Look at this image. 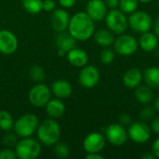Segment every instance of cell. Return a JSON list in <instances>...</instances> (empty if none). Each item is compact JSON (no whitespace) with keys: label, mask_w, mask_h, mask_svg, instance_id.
Masks as SVG:
<instances>
[{"label":"cell","mask_w":159,"mask_h":159,"mask_svg":"<svg viewBox=\"0 0 159 159\" xmlns=\"http://www.w3.org/2000/svg\"><path fill=\"white\" fill-rule=\"evenodd\" d=\"M119 7L125 14H131L139 7V0H119Z\"/></svg>","instance_id":"4316f807"},{"label":"cell","mask_w":159,"mask_h":159,"mask_svg":"<svg viewBox=\"0 0 159 159\" xmlns=\"http://www.w3.org/2000/svg\"><path fill=\"white\" fill-rule=\"evenodd\" d=\"M15 154L20 159H34L41 154V145L34 139L22 138L21 141L16 143Z\"/></svg>","instance_id":"277c9868"},{"label":"cell","mask_w":159,"mask_h":159,"mask_svg":"<svg viewBox=\"0 0 159 159\" xmlns=\"http://www.w3.org/2000/svg\"><path fill=\"white\" fill-rule=\"evenodd\" d=\"M55 43L58 48V53L61 56H63L71 49L75 48L76 46V39L69 32H60L58 33Z\"/></svg>","instance_id":"9a60e30c"},{"label":"cell","mask_w":159,"mask_h":159,"mask_svg":"<svg viewBox=\"0 0 159 159\" xmlns=\"http://www.w3.org/2000/svg\"><path fill=\"white\" fill-rule=\"evenodd\" d=\"M18 48L16 35L8 30H0V52L5 55L13 54Z\"/></svg>","instance_id":"4fadbf2b"},{"label":"cell","mask_w":159,"mask_h":159,"mask_svg":"<svg viewBox=\"0 0 159 159\" xmlns=\"http://www.w3.org/2000/svg\"><path fill=\"white\" fill-rule=\"evenodd\" d=\"M23 8L30 14H37L43 10V0H22Z\"/></svg>","instance_id":"d4e9b609"},{"label":"cell","mask_w":159,"mask_h":159,"mask_svg":"<svg viewBox=\"0 0 159 159\" xmlns=\"http://www.w3.org/2000/svg\"><path fill=\"white\" fill-rule=\"evenodd\" d=\"M55 2L53 0H44L43 1V9L46 11H52L55 8Z\"/></svg>","instance_id":"e575fe53"},{"label":"cell","mask_w":159,"mask_h":159,"mask_svg":"<svg viewBox=\"0 0 159 159\" xmlns=\"http://www.w3.org/2000/svg\"><path fill=\"white\" fill-rule=\"evenodd\" d=\"M139 47L146 52H151L155 50L158 47V36L150 31L143 33L140 36L139 40Z\"/></svg>","instance_id":"ac0fdd59"},{"label":"cell","mask_w":159,"mask_h":159,"mask_svg":"<svg viewBox=\"0 0 159 159\" xmlns=\"http://www.w3.org/2000/svg\"><path fill=\"white\" fill-rule=\"evenodd\" d=\"M155 110H157L159 113V96H157V98L155 101Z\"/></svg>","instance_id":"7bdbcfd3"},{"label":"cell","mask_w":159,"mask_h":159,"mask_svg":"<svg viewBox=\"0 0 159 159\" xmlns=\"http://www.w3.org/2000/svg\"><path fill=\"white\" fill-rule=\"evenodd\" d=\"M143 74L146 85L152 89H159V67H148Z\"/></svg>","instance_id":"cb8c5ba5"},{"label":"cell","mask_w":159,"mask_h":159,"mask_svg":"<svg viewBox=\"0 0 159 159\" xmlns=\"http://www.w3.org/2000/svg\"><path fill=\"white\" fill-rule=\"evenodd\" d=\"M69 21H70L69 13L62 8H58L53 10L50 16L51 27L57 33L65 31L68 28Z\"/></svg>","instance_id":"2e32d148"},{"label":"cell","mask_w":159,"mask_h":159,"mask_svg":"<svg viewBox=\"0 0 159 159\" xmlns=\"http://www.w3.org/2000/svg\"><path fill=\"white\" fill-rule=\"evenodd\" d=\"M135 99L142 104H148L154 100V92L148 85H139L134 90Z\"/></svg>","instance_id":"7402d4cb"},{"label":"cell","mask_w":159,"mask_h":159,"mask_svg":"<svg viewBox=\"0 0 159 159\" xmlns=\"http://www.w3.org/2000/svg\"><path fill=\"white\" fill-rule=\"evenodd\" d=\"M51 89L45 84L34 86L28 94L29 102L35 107H44L51 99Z\"/></svg>","instance_id":"9c48e42d"},{"label":"cell","mask_w":159,"mask_h":159,"mask_svg":"<svg viewBox=\"0 0 159 159\" xmlns=\"http://www.w3.org/2000/svg\"><path fill=\"white\" fill-rule=\"evenodd\" d=\"M94 40L101 47H110L114 44L115 36L109 29H100L94 32Z\"/></svg>","instance_id":"603a6c76"},{"label":"cell","mask_w":159,"mask_h":159,"mask_svg":"<svg viewBox=\"0 0 159 159\" xmlns=\"http://www.w3.org/2000/svg\"><path fill=\"white\" fill-rule=\"evenodd\" d=\"M143 159H155L157 158L156 156L154 155V153H149V154H145L142 157Z\"/></svg>","instance_id":"b9f144b4"},{"label":"cell","mask_w":159,"mask_h":159,"mask_svg":"<svg viewBox=\"0 0 159 159\" xmlns=\"http://www.w3.org/2000/svg\"><path fill=\"white\" fill-rule=\"evenodd\" d=\"M86 12L94 21H101L105 19L107 6L103 0H89L86 7Z\"/></svg>","instance_id":"5bb4252c"},{"label":"cell","mask_w":159,"mask_h":159,"mask_svg":"<svg viewBox=\"0 0 159 159\" xmlns=\"http://www.w3.org/2000/svg\"><path fill=\"white\" fill-rule=\"evenodd\" d=\"M114 49L120 56H131L139 48L138 40L130 34H121L114 41Z\"/></svg>","instance_id":"52a82bcc"},{"label":"cell","mask_w":159,"mask_h":159,"mask_svg":"<svg viewBox=\"0 0 159 159\" xmlns=\"http://www.w3.org/2000/svg\"><path fill=\"white\" fill-rule=\"evenodd\" d=\"M155 115H156V111L154 108H152L151 106H147V107H144L141 110L140 112V119L142 121H150L152 120L154 117H155Z\"/></svg>","instance_id":"4dcf8cb0"},{"label":"cell","mask_w":159,"mask_h":159,"mask_svg":"<svg viewBox=\"0 0 159 159\" xmlns=\"http://www.w3.org/2000/svg\"><path fill=\"white\" fill-rule=\"evenodd\" d=\"M17 157L15 151L6 148L0 151V159H15Z\"/></svg>","instance_id":"1f68e13d"},{"label":"cell","mask_w":159,"mask_h":159,"mask_svg":"<svg viewBox=\"0 0 159 159\" xmlns=\"http://www.w3.org/2000/svg\"><path fill=\"white\" fill-rule=\"evenodd\" d=\"M151 128L144 121L131 122L128 129V135L136 143H144L151 138Z\"/></svg>","instance_id":"ba28073f"},{"label":"cell","mask_w":159,"mask_h":159,"mask_svg":"<svg viewBox=\"0 0 159 159\" xmlns=\"http://www.w3.org/2000/svg\"><path fill=\"white\" fill-rule=\"evenodd\" d=\"M38 118L34 114H25L14 122L13 129L17 136L20 138L31 137L37 129Z\"/></svg>","instance_id":"3957f363"},{"label":"cell","mask_w":159,"mask_h":159,"mask_svg":"<svg viewBox=\"0 0 159 159\" xmlns=\"http://www.w3.org/2000/svg\"><path fill=\"white\" fill-rule=\"evenodd\" d=\"M72 85L66 80H56L51 84V92L59 99H66L72 94Z\"/></svg>","instance_id":"ffe728a7"},{"label":"cell","mask_w":159,"mask_h":159,"mask_svg":"<svg viewBox=\"0 0 159 159\" xmlns=\"http://www.w3.org/2000/svg\"><path fill=\"white\" fill-rule=\"evenodd\" d=\"M67 60L73 66L75 67H83L89 61V55L88 53L80 48H73L67 53Z\"/></svg>","instance_id":"d6986e66"},{"label":"cell","mask_w":159,"mask_h":159,"mask_svg":"<svg viewBox=\"0 0 159 159\" xmlns=\"http://www.w3.org/2000/svg\"><path fill=\"white\" fill-rule=\"evenodd\" d=\"M87 159H103V157L100 153H88L86 156Z\"/></svg>","instance_id":"ab89813d"},{"label":"cell","mask_w":159,"mask_h":159,"mask_svg":"<svg viewBox=\"0 0 159 159\" xmlns=\"http://www.w3.org/2000/svg\"><path fill=\"white\" fill-rule=\"evenodd\" d=\"M67 29L76 41H87L94 34V20L87 12H77L70 18Z\"/></svg>","instance_id":"6da1fadb"},{"label":"cell","mask_w":159,"mask_h":159,"mask_svg":"<svg viewBox=\"0 0 159 159\" xmlns=\"http://www.w3.org/2000/svg\"><path fill=\"white\" fill-rule=\"evenodd\" d=\"M105 138L112 145L119 147L126 143L129 138L128 130L120 123L111 124L105 129Z\"/></svg>","instance_id":"30bf717a"},{"label":"cell","mask_w":159,"mask_h":159,"mask_svg":"<svg viewBox=\"0 0 159 159\" xmlns=\"http://www.w3.org/2000/svg\"><path fill=\"white\" fill-rule=\"evenodd\" d=\"M14 120L11 115L7 111H0V129L4 131H9L13 129Z\"/></svg>","instance_id":"484cf974"},{"label":"cell","mask_w":159,"mask_h":159,"mask_svg":"<svg viewBox=\"0 0 159 159\" xmlns=\"http://www.w3.org/2000/svg\"><path fill=\"white\" fill-rule=\"evenodd\" d=\"M106 143V138L100 132H91L83 141V148L87 153H100Z\"/></svg>","instance_id":"7c38bea8"},{"label":"cell","mask_w":159,"mask_h":159,"mask_svg":"<svg viewBox=\"0 0 159 159\" xmlns=\"http://www.w3.org/2000/svg\"><path fill=\"white\" fill-rule=\"evenodd\" d=\"M46 111L51 118H60L65 113V105L59 98L50 99L46 104Z\"/></svg>","instance_id":"44dd1931"},{"label":"cell","mask_w":159,"mask_h":159,"mask_svg":"<svg viewBox=\"0 0 159 159\" xmlns=\"http://www.w3.org/2000/svg\"><path fill=\"white\" fill-rule=\"evenodd\" d=\"M107 7H110L111 9L116 8L119 5V0H104Z\"/></svg>","instance_id":"74e56055"},{"label":"cell","mask_w":159,"mask_h":159,"mask_svg":"<svg viewBox=\"0 0 159 159\" xmlns=\"http://www.w3.org/2000/svg\"><path fill=\"white\" fill-rule=\"evenodd\" d=\"M153 0H139V2H141V3H143V4H148V3H150V2H152Z\"/></svg>","instance_id":"ee69618b"},{"label":"cell","mask_w":159,"mask_h":159,"mask_svg":"<svg viewBox=\"0 0 159 159\" xmlns=\"http://www.w3.org/2000/svg\"><path fill=\"white\" fill-rule=\"evenodd\" d=\"M54 153L59 158H66L70 156V148L64 143H57L54 146Z\"/></svg>","instance_id":"f1b7e54d"},{"label":"cell","mask_w":159,"mask_h":159,"mask_svg":"<svg viewBox=\"0 0 159 159\" xmlns=\"http://www.w3.org/2000/svg\"><path fill=\"white\" fill-rule=\"evenodd\" d=\"M76 0H59L60 5L63 7H72L75 4Z\"/></svg>","instance_id":"8d00e7d4"},{"label":"cell","mask_w":159,"mask_h":159,"mask_svg":"<svg viewBox=\"0 0 159 159\" xmlns=\"http://www.w3.org/2000/svg\"><path fill=\"white\" fill-rule=\"evenodd\" d=\"M153 29H154V33L159 37V16L157 17V19L155 20L154 23H153Z\"/></svg>","instance_id":"60d3db41"},{"label":"cell","mask_w":159,"mask_h":159,"mask_svg":"<svg viewBox=\"0 0 159 159\" xmlns=\"http://www.w3.org/2000/svg\"><path fill=\"white\" fill-rule=\"evenodd\" d=\"M104 20L107 28L116 34H124L129 26L128 18L120 9L113 8L112 10L107 12Z\"/></svg>","instance_id":"5b68a950"},{"label":"cell","mask_w":159,"mask_h":159,"mask_svg":"<svg viewBox=\"0 0 159 159\" xmlns=\"http://www.w3.org/2000/svg\"><path fill=\"white\" fill-rule=\"evenodd\" d=\"M3 142L7 146H13L14 144H16V138L14 135L8 134V135H6L4 137Z\"/></svg>","instance_id":"d590c367"},{"label":"cell","mask_w":159,"mask_h":159,"mask_svg":"<svg viewBox=\"0 0 159 159\" xmlns=\"http://www.w3.org/2000/svg\"><path fill=\"white\" fill-rule=\"evenodd\" d=\"M152 149H153V153L154 155L156 156L157 158H159V138H157L154 143H153V146H152Z\"/></svg>","instance_id":"f35d334b"},{"label":"cell","mask_w":159,"mask_h":159,"mask_svg":"<svg viewBox=\"0 0 159 159\" xmlns=\"http://www.w3.org/2000/svg\"><path fill=\"white\" fill-rule=\"evenodd\" d=\"M151 130L159 135V116H155L153 119H152V122H151Z\"/></svg>","instance_id":"836d02e7"},{"label":"cell","mask_w":159,"mask_h":159,"mask_svg":"<svg viewBox=\"0 0 159 159\" xmlns=\"http://www.w3.org/2000/svg\"><path fill=\"white\" fill-rule=\"evenodd\" d=\"M118 120H119V123L122 124L123 126L124 125H129L131 123V116L127 113H123L119 116Z\"/></svg>","instance_id":"d6a6232c"},{"label":"cell","mask_w":159,"mask_h":159,"mask_svg":"<svg viewBox=\"0 0 159 159\" xmlns=\"http://www.w3.org/2000/svg\"><path fill=\"white\" fill-rule=\"evenodd\" d=\"M129 26L132 31L143 34L150 31L153 26V19L151 15L143 10H136L128 18Z\"/></svg>","instance_id":"8992f818"},{"label":"cell","mask_w":159,"mask_h":159,"mask_svg":"<svg viewBox=\"0 0 159 159\" xmlns=\"http://www.w3.org/2000/svg\"><path fill=\"white\" fill-rule=\"evenodd\" d=\"M38 140L46 146L55 145L61 137V127L53 118L43 121L36 129Z\"/></svg>","instance_id":"7a4b0ae2"},{"label":"cell","mask_w":159,"mask_h":159,"mask_svg":"<svg viewBox=\"0 0 159 159\" xmlns=\"http://www.w3.org/2000/svg\"><path fill=\"white\" fill-rule=\"evenodd\" d=\"M101 78L99 69L94 65H85L79 73L78 79L82 87L86 89H92L97 86Z\"/></svg>","instance_id":"8fae6325"},{"label":"cell","mask_w":159,"mask_h":159,"mask_svg":"<svg viewBox=\"0 0 159 159\" xmlns=\"http://www.w3.org/2000/svg\"><path fill=\"white\" fill-rule=\"evenodd\" d=\"M115 58H116V54H115L114 50H112L109 48L102 49V51L101 52V55H100V60H101L102 63H103L105 65L111 64L115 61Z\"/></svg>","instance_id":"f546056e"},{"label":"cell","mask_w":159,"mask_h":159,"mask_svg":"<svg viewBox=\"0 0 159 159\" xmlns=\"http://www.w3.org/2000/svg\"><path fill=\"white\" fill-rule=\"evenodd\" d=\"M143 79V74L141 71V69L137 67H132L125 72L122 81L127 88L135 89L141 84Z\"/></svg>","instance_id":"e0dca14e"},{"label":"cell","mask_w":159,"mask_h":159,"mask_svg":"<svg viewBox=\"0 0 159 159\" xmlns=\"http://www.w3.org/2000/svg\"><path fill=\"white\" fill-rule=\"evenodd\" d=\"M29 75L34 81H43L46 76L44 69L39 65H34L29 69Z\"/></svg>","instance_id":"83f0119b"}]
</instances>
